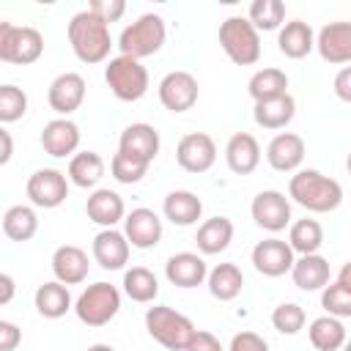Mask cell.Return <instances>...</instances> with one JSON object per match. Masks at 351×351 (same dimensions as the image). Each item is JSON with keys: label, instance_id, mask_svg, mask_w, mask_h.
I'll use <instances>...</instances> for the list:
<instances>
[{"label": "cell", "instance_id": "obj_1", "mask_svg": "<svg viewBox=\"0 0 351 351\" xmlns=\"http://www.w3.org/2000/svg\"><path fill=\"white\" fill-rule=\"evenodd\" d=\"M288 200H293L304 211L329 214V211L340 208V203H343V184L332 176H324L321 170L304 167V170H296L291 176Z\"/></svg>", "mask_w": 351, "mask_h": 351}, {"label": "cell", "instance_id": "obj_2", "mask_svg": "<svg viewBox=\"0 0 351 351\" xmlns=\"http://www.w3.org/2000/svg\"><path fill=\"white\" fill-rule=\"evenodd\" d=\"M66 36H69V44H71V52L77 55V60L93 66V63H104L110 58V49H112L110 25H104L88 8L77 11L69 19Z\"/></svg>", "mask_w": 351, "mask_h": 351}, {"label": "cell", "instance_id": "obj_3", "mask_svg": "<svg viewBox=\"0 0 351 351\" xmlns=\"http://www.w3.org/2000/svg\"><path fill=\"white\" fill-rule=\"evenodd\" d=\"M165 38H167V25L159 14L148 11V14H140L132 25H126L118 36V49L121 55L126 58H134V60H143L148 55H156L162 47H165Z\"/></svg>", "mask_w": 351, "mask_h": 351}, {"label": "cell", "instance_id": "obj_4", "mask_svg": "<svg viewBox=\"0 0 351 351\" xmlns=\"http://www.w3.org/2000/svg\"><path fill=\"white\" fill-rule=\"evenodd\" d=\"M145 329L167 351H184L189 346L192 335H195V324L184 313L173 310L170 304H154V307H148L145 310Z\"/></svg>", "mask_w": 351, "mask_h": 351}, {"label": "cell", "instance_id": "obj_5", "mask_svg": "<svg viewBox=\"0 0 351 351\" xmlns=\"http://www.w3.org/2000/svg\"><path fill=\"white\" fill-rule=\"evenodd\" d=\"M71 310L85 326H93V329L107 326L121 310V291L112 282L99 280V282L82 288V293L74 299Z\"/></svg>", "mask_w": 351, "mask_h": 351}, {"label": "cell", "instance_id": "obj_6", "mask_svg": "<svg viewBox=\"0 0 351 351\" xmlns=\"http://www.w3.org/2000/svg\"><path fill=\"white\" fill-rule=\"evenodd\" d=\"M104 82H107V88L115 99L140 101L148 93L151 77H148V69L140 60L126 58V55H115L104 66Z\"/></svg>", "mask_w": 351, "mask_h": 351}, {"label": "cell", "instance_id": "obj_7", "mask_svg": "<svg viewBox=\"0 0 351 351\" xmlns=\"http://www.w3.org/2000/svg\"><path fill=\"white\" fill-rule=\"evenodd\" d=\"M44 55V36L30 25L0 19V63L30 66Z\"/></svg>", "mask_w": 351, "mask_h": 351}, {"label": "cell", "instance_id": "obj_8", "mask_svg": "<svg viewBox=\"0 0 351 351\" xmlns=\"http://www.w3.org/2000/svg\"><path fill=\"white\" fill-rule=\"evenodd\" d=\"M219 47L236 66H255L261 60V33L247 16H228L219 25Z\"/></svg>", "mask_w": 351, "mask_h": 351}, {"label": "cell", "instance_id": "obj_9", "mask_svg": "<svg viewBox=\"0 0 351 351\" xmlns=\"http://www.w3.org/2000/svg\"><path fill=\"white\" fill-rule=\"evenodd\" d=\"M33 208H58L69 197V178L55 167H38L25 184Z\"/></svg>", "mask_w": 351, "mask_h": 351}, {"label": "cell", "instance_id": "obj_10", "mask_svg": "<svg viewBox=\"0 0 351 351\" xmlns=\"http://www.w3.org/2000/svg\"><path fill=\"white\" fill-rule=\"evenodd\" d=\"M159 101L165 110L170 112H186L197 104V96H200V85L195 80V74L184 71V69H176V71H167L162 80H159Z\"/></svg>", "mask_w": 351, "mask_h": 351}, {"label": "cell", "instance_id": "obj_11", "mask_svg": "<svg viewBox=\"0 0 351 351\" xmlns=\"http://www.w3.org/2000/svg\"><path fill=\"white\" fill-rule=\"evenodd\" d=\"M250 214L252 222L269 233H280L291 225V200L285 197V192L280 189H263L252 197L250 203Z\"/></svg>", "mask_w": 351, "mask_h": 351}, {"label": "cell", "instance_id": "obj_12", "mask_svg": "<svg viewBox=\"0 0 351 351\" xmlns=\"http://www.w3.org/2000/svg\"><path fill=\"white\" fill-rule=\"evenodd\" d=\"M176 162L186 173H208L217 162V143L206 132H189L176 145Z\"/></svg>", "mask_w": 351, "mask_h": 351}, {"label": "cell", "instance_id": "obj_13", "mask_svg": "<svg viewBox=\"0 0 351 351\" xmlns=\"http://www.w3.org/2000/svg\"><path fill=\"white\" fill-rule=\"evenodd\" d=\"M85 90H88V85H85V77H82V74H77V71H63V74H58V77L49 82V88H47V101H49V107L58 112V118H69L71 112H77V110L82 107Z\"/></svg>", "mask_w": 351, "mask_h": 351}, {"label": "cell", "instance_id": "obj_14", "mask_svg": "<svg viewBox=\"0 0 351 351\" xmlns=\"http://www.w3.org/2000/svg\"><path fill=\"white\" fill-rule=\"evenodd\" d=\"M162 217L154 211V208H132L126 217H123V236L129 241V247L134 250H151L162 241Z\"/></svg>", "mask_w": 351, "mask_h": 351}, {"label": "cell", "instance_id": "obj_15", "mask_svg": "<svg viewBox=\"0 0 351 351\" xmlns=\"http://www.w3.org/2000/svg\"><path fill=\"white\" fill-rule=\"evenodd\" d=\"M304 154H307V145H304L302 134H296V132H277L266 145V162L277 173L302 170Z\"/></svg>", "mask_w": 351, "mask_h": 351}, {"label": "cell", "instance_id": "obj_16", "mask_svg": "<svg viewBox=\"0 0 351 351\" xmlns=\"http://www.w3.org/2000/svg\"><path fill=\"white\" fill-rule=\"evenodd\" d=\"M250 258H252V266H255L258 274H263V277H282V274L291 271L296 255H293V250L288 247L285 239L271 236V239L258 241L252 247V255Z\"/></svg>", "mask_w": 351, "mask_h": 351}, {"label": "cell", "instance_id": "obj_17", "mask_svg": "<svg viewBox=\"0 0 351 351\" xmlns=\"http://www.w3.org/2000/svg\"><path fill=\"white\" fill-rule=\"evenodd\" d=\"M129 252H132V247H129L123 230H118V228H101V230L93 236L90 255H93V261H96L101 269H107V271L123 269V266L129 263Z\"/></svg>", "mask_w": 351, "mask_h": 351}, {"label": "cell", "instance_id": "obj_18", "mask_svg": "<svg viewBox=\"0 0 351 351\" xmlns=\"http://www.w3.org/2000/svg\"><path fill=\"white\" fill-rule=\"evenodd\" d=\"M321 60L332 66H346L351 60V22H329L315 33V47Z\"/></svg>", "mask_w": 351, "mask_h": 351}, {"label": "cell", "instance_id": "obj_19", "mask_svg": "<svg viewBox=\"0 0 351 351\" xmlns=\"http://www.w3.org/2000/svg\"><path fill=\"white\" fill-rule=\"evenodd\" d=\"M159 145H162V140H159L156 126H151L145 121L129 123L118 137V151L129 154V156H134V159H140L145 165H151L159 156Z\"/></svg>", "mask_w": 351, "mask_h": 351}, {"label": "cell", "instance_id": "obj_20", "mask_svg": "<svg viewBox=\"0 0 351 351\" xmlns=\"http://www.w3.org/2000/svg\"><path fill=\"white\" fill-rule=\"evenodd\" d=\"M41 148L55 159H71L80 148V126L71 118H52L41 129Z\"/></svg>", "mask_w": 351, "mask_h": 351}, {"label": "cell", "instance_id": "obj_21", "mask_svg": "<svg viewBox=\"0 0 351 351\" xmlns=\"http://www.w3.org/2000/svg\"><path fill=\"white\" fill-rule=\"evenodd\" d=\"M206 274H208V266H206L203 255H197V252H176L165 263L167 282L176 285V288H184V291L203 285Z\"/></svg>", "mask_w": 351, "mask_h": 351}, {"label": "cell", "instance_id": "obj_22", "mask_svg": "<svg viewBox=\"0 0 351 351\" xmlns=\"http://www.w3.org/2000/svg\"><path fill=\"white\" fill-rule=\"evenodd\" d=\"M88 269H90L88 252L82 247H77V244H60L52 252V274L66 288L85 282L88 280Z\"/></svg>", "mask_w": 351, "mask_h": 351}, {"label": "cell", "instance_id": "obj_23", "mask_svg": "<svg viewBox=\"0 0 351 351\" xmlns=\"http://www.w3.org/2000/svg\"><path fill=\"white\" fill-rule=\"evenodd\" d=\"M225 162L228 170L236 176H250L261 165V143L250 132H236L225 143Z\"/></svg>", "mask_w": 351, "mask_h": 351}, {"label": "cell", "instance_id": "obj_24", "mask_svg": "<svg viewBox=\"0 0 351 351\" xmlns=\"http://www.w3.org/2000/svg\"><path fill=\"white\" fill-rule=\"evenodd\" d=\"M85 214L90 222H96L99 228H115L118 222H123L126 217V203L115 189L99 186L88 195L85 200Z\"/></svg>", "mask_w": 351, "mask_h": 351}, {"label": "cell", "instance_id": "obj_25", "mask_svg": "<svg viewBox=\"0 0 351 351\" xmlns=\"http://www.w3.org/2000/svg\"><path fill=\"white\" fill-rule=\"evenodd\" d=\"M288 274H291V280L299 291L313 293V291H321L332 280V266L321 252H313V255L293 258V266H291Z\"/></svg>", "mask_w": 351, "mask_h": 351}, {"label": "cell", "instance_id": "obj_26", "mask_svg": "<svg viewBox=\"0 0 351 351\" xmlns=\"http://www.w3.org/2000/svg\"><path fill=\"white\" fill-rule=\"evenodd\" d=\"M277 47L285 58L291 60H302L313 52L315 47V30L310 27V22L304 19H291L282 22V27L277 30Z\"/></svg>", "mask_w": 351, "mask_h": 351}, {"label": "cell", "instance_id": "obj_27", "mask_svg": "<svg viewBox=\"0 0 351 351\" xmlns=\"http://www.w3.org/2000/svg\"><path fill=\"white\" fill-rule=\"evenodd\" d=\"M162 214L178 228H189L203 217V200L189 189H173L162 200Z\"/></svg>", "mask_w": 351, "mask_h": 351}, {"label": "cell", "instance_id": "obj_28", "mask_svg": "<svg viewBox=\"0 0 351 351\" xmlns=\"http://www.w3.org/2000/svg\"><path fill=\"white\" fill-rule=\"evenodd\" d=\"M230 241H233V222L228 217L217 214L197 225L195 244H197L200 255H219L230 247Z\"/></svg>", "mask_w": 351, "mask_h": 351}, {"label": "cell", "instance_id": "obj_29", "mask_svg": "<svg viewBox=\"0 0 351 351\" xmlns=\"http://www.w3.org/2000/svg\"><path fill=\"white\" fill-rule=\"evenodd\" d=\"M321 307L332 318H348L351 315V266L346 263L335 280H329L321 288Z\"/></svg>", "mask_w": 351, "mask_h": 351}, {"label": "cell", "instance_id": "obj_30", "mask_svg": "<svg viewBox=\"0 0 351 351\" xmlns=\"http://www.w3.org/2000/svg\"><path fill=\"white\" fill-rule=\"evenodd\" d=\"M296 115V99L291 93L285 96H277V99H269V101H258L252 107V118L261 129H269V132H280L285 129Z\"/></svg>", "mask_w": 351, "mask_h": 351}, {"label": "cell", "instance_id": "obj_31", "mask_svg": "<svg viewBox=\"0 0 351 351\" xmlns=\"http://www.w3.org/2000/svg\"><path fill=\"white\" fill-rule=\"evenodd\" d=\"M104 170H107V165L96 151H77L69 159L66 178H69V184H74L80 189H93L104 178Z\"/></svg>", "mask_w": 351, "mask_h": 351}, {"label": "cell", "instance_id": "obj_32", "mask_svg": "<svg viewBox=\"0 0 351 351\" xmlns=\"http://www.w3.org/2000/svg\"><path fill=\"white\" fill-rule=\"evenodd\" d=\"M33 304H36L38 315H44L49 321H58V318H63L74 307V299H71V293H69V288L63 282L49 280V282H44V285L36 288Z\"/></svg>", "mask_w": 351, "mask_h": 351}, {"label": "cell", "instance_id": "obj_33", "mask_svg": "<svg viewBox=\"0 0 351 351\" xmlns=\"http://www.w3.org/2000/svg\"><path fill=\"white\" fill-rule=\"evenodd\" d=\"M307 337H310V346L315 351H340L348 340V332H346V324L340 318L318 315V318L310 321Z\"/></svg>", "mask_w": 351, "mask_h": 351}, {"label": "cell", "instance_id": "obj_34", "mask_svg": "<svg viewBox=\"0 0 351 351\" xmlns=\"http://www.w3.org/2000/svg\"><path fill=\"white\" fill-rule=\"evenodd\" d=\"M206 285H208V293L214 299L233 302L244 288V274H241V269L236 263H217L214 269H208Z\"/></svg>", "mask_w": 351, "mask_h": 351}, {"label": "cell", "instance_id": "obj_35", "mask_svg": "<svg viewBox=\"0 0 351 351\" xmlns=\"http://www.w3.org/2000/svg\"><path fill=\"white\" fill-rule=\"evenodd\" d=\"M247 93L252 96V101H269V99H277V96H285L288 93V74L282 69H274V66H266V69H258L250 82H247Z\"/></svg>", "mask_w": 351, "mask_h": 351}, {"label": "cell", "instance_id": "obj_36", "mask_svg": "<svg viewBox=\"0 0 351 351\" xmlns=\"http://www.w3.org/2000/svg\"><path fill=\"white\" fill-rule=\"evenodd\" d=\"M3 233L11 239V241H30L36 233H38V214L33 206H25V203H16L11 206L5 214H3Z\"/></svg>", "mask_w": 351, "mask_h": 351}, {"label": "cell", "instance_id": "obj_37", "mask_svg": "<svg viewBox=\"0 0 351 351\" xmlns=\"http://www.w3.org/2000/svg\"><path fill=\"white\" fill-rule=\"evenodd\" d=\"M123 293L137 304H151L159 296V280L148 266H132L123 271Z\"/></svg>", "mask_w": 351, "mask_h": 351}, {"label": "cell", "instance_id": "obj_38", "mask_svg": "<svg viewBox=\"0 0 351 351\" xmlns=\"http://www.w3.org/2000/svg\"><path fill=\"white\" fill-rule=\"evenodd\" d=\"M324 244V228L318 219H296L288 225V247L293 250V255H313L318 252Z\"/></svg>", "mask_w": 351, "mask_h": 351}, {"label": "cell", "instance_id": "obj_39", "mask_svg": "<svg viewBox=\"0 0 351 351\" xmlns=\"http://www.w3.org/2000/svg\"><path fill=\"white\" fill-rule=\"evenodd\" d=\"M247 22L261 30H280L285 22V3L282 0H252L247 11Z\"/></svg>", "mask_w": 351, "mask_h": 351}, {"label": "cell", "instance_id": "obj_40", "mask_svg": "<svg viewBox=\"0 0 351 351\" xmlns=\"http://www.w3.org/2000/svg\"><path fill=\"white\" fill-rule=\"evenodd\" d=\"M304 324H307V313H304V307L296 304V302H282V304H277V307L271 310V326H274L280 335L293 337V335H299V332L304 329Z\"/></svg>", "mask_w": 351, "mask_h": 351}, {"label": "cell", "instance_id": "obj_41", "mask_svg": "<svg viewBox=\"0 0 351 351\" xmlns=\"http://www.w3.org/2000/svg\"><path fill=\"white\" fill-rule=\"evenodd\" d=\"M27 112V93L19 85H0V126L22 121Z\"/></svg>", "mask_w": 351, "mask_h": 351}, {"label": "cell", "instance_id": "obj_42", "mask_svg": "<svg viewBox=\"0 0 351 351\" xmlns=\"http://www.w3.org/2000/svg\"><path fill=\"white\" fill-rule=\"evenodd\" d=\"M148 167L151 165H145V162H140V159H134V156H129V154H121V151H115V156L110 159V173H112V178L118 181V184H140L143 178H145V173H148Z\"/></svg>", "mask_w": 351, "mask_h": 351}, {"label": "cell", "instance_id": "obj_43", "mask_svg": "<svg viewBox=\"0 0 351 351\" xmlns=\"http://www.w3.org/2000/svg\"><path fill=\"white\" fill-rule=\"evenodd\" d=\"M88 11L93 16H99L104 25H110V22H118L126 14V3L123 0H90Z\"/></svg>", "mask_w": 351, "mask_h": 351}, {"label": "cell", "instance_id": "obj_44", "mask_svg": "<svg viewBox=\"0 0 351 351\" xmlns=\"http://www.w3.org/2000/svg\"><path fill=\"white\" fill-rule=\"evenodd\" d=\"M225 351H269V343H266L258 332L244 329V332H236V335L230 337V346H228Z\"/></svg>", "mask_w": 351, "mask_h": 351}, {"label": "cell", "instance_id": "obj_45", "mask_svg": "<svg viewBox=\"0 0 351 351\" xmlns=\"http://www.w3.org/2000/svg\"><path fill=\"white\" fill-rule=\"evenodd\" d=\"M184 351H225V346L219 343L217 335H211L206 329H195V335H192V340Z\"/></svg>", "mask_w": 351, "mask_h": 351}, {"label": "cell", "instance_id": "obj_46", "mask_svg": "<svg viewBox=\"0 0 351 351\" xmlns=\"http://www.w3.org/2000/svg\"><path fill=\"white\" fill-rule=\"evenodd\" d=\"M22 343V329L14 321L0 318V351H16Z\"/></svg>", "mask_w": 351, "mask_h": 351}, {"label": "cell", "instance_id": "obj_47", "mask_svg": "<svg viewBox=\"0 0 351 351\" xmlns=\"http://www.w3.org/2000/svg\"><path fill=\"white\" fill-rule=\"evenodd\" d=\"M335 93L340 101H351V66H343L335 77Z\"/></svg>", "mask_w": 351, "mask_h": 351}, {"label": "cell", "instance_id": "obj_48", "mask_svg": "<svg viewBox=\"0 0 351 351\" xmlns=\"http://www.w3.org/2000/svg\"><path fill=\"white\" fill-rule=\"evenodd\" d=\"M11 156H14V137H11V132L5 126H0V167L8 165Z\"/></svg>", "mask_w": 351, "mask_h": 351}, {"label": "cell", "instance_id": "obj_49", "mask_svg": "<svg viewBox=\"0 0 351 351\" xmlns=\"http://www.w3.org/2000/svg\"><path fill=\"white\" fill-rule=\"evenodd\" d=\"M14 296H16V282H14V277L5 274V271H0V307L8 304Z\"/></svg>", "mask_w": 351, "mask_h": 351}, {"label": "cell", "instance_id": "obj_50", "mask_svg": "<svg viewBox=\"0 0 351 351\" xmlns=\"http://www.w3.org/2000/svg\"><path fill=\"white\" fill-rule=\"evenodd\" d=\"M88 351H115L110 343H93V346H88Z\"/></svg>", "mask_w": 351, "mask_h": 351}]
</instances>
